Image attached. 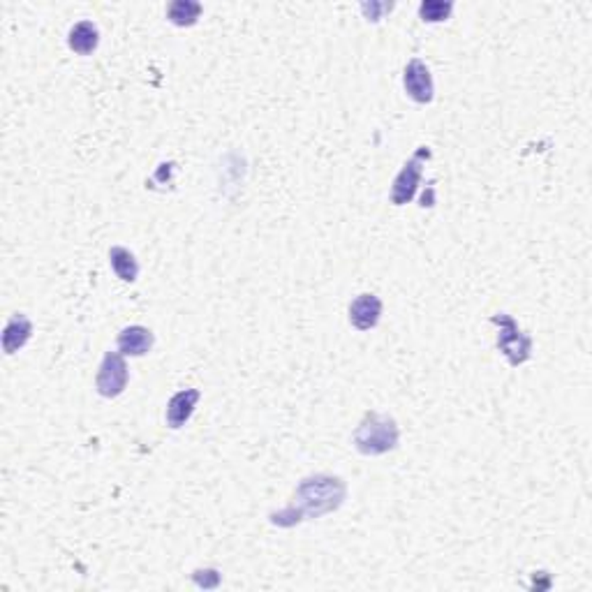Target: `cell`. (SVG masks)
I'll use <instances>...</instances> for the list:
<instances>
[{
	"label": "cell",
	"mask_w": 592,
	"mask_h": 592,
	"mask_svg": "<svg viewBox=\"0 0 592 592\" xmlns=\"http://www.w3.org/2000/svg\"><path fill=\"white\" fill-rule=\"evenodd\" d=\"M345 495H348V486H345L340 476H306L296 486L294 502L290 507H284L283 511H278V514H271V523L273 525H280V528H292V525L306 521V518H320L343 505Z\"/></svg>",
	"instance_id": "6da1fadb"
},
{
	"label": "cell",
	"mask_w": 592,
	"mask_h": 592,
	"mask_svg": "<svg viewBox=\"0 0 592 592\" xmlns=\"http://www.w3.org/2000/svg\"><path fill=\"white\" fill-rule=\"evenodd\" d=\"M401 428L396 419L382 412H366L355 430V447L364 456H382L398 447Z\"/></svg>",
	"instance_id": "7a4b0ae2"
},
{
	"label": "cell",
	"mask_w": 592,
	"mask_h": 592,
	"mask_svg": "<svg viewBox=\"0 0 592 592\" xmlns=\"http://www.w3.org/2000/svg\"><path fill=\"white\" fill-rule=\"evenodd\" d=\"M491 324L500 329L498 332V349L502 352L509 366L518 368L532 356V338L523 332L518 322L507 313H498L491 317Z\"/></svg>",
	"instance_id": "3957f363"
},
{
	"label": "cell",
	"mask_w": 592,
	"mask_h": 592,
	"mask_svg": "<svg viewBox=\"0 0 592 592\" xmlns=\"http://www.w3.org/2000/svg\"><path fill=\"white\" fill-rule=\"evenodd\" d=\"M428 148L419 146V151L403 164V169L394 179V186H391V202L396 206H405V204L412 202L419 190V183H421V174H424V160H428Z\"/></svg>",
	"instance_id": "277c9868"
},
{
	"label": "cell",
	"mask_w": 592,
	"mask_h": 592,
	"mask_svg": "<svg viewBox=\"0 0 592 592\" xmlns=\"http://www.w3.org/2000/svg\"><path fill=\"white\" fill-rule=\"evenodd\" d=\"M128 364L121 352H107L102 364H100L98 378H95V389L102 398H118L128 387Z\"/></svg>",
	"instance_id": "5b68a950"
},
{
	"label": "cell",
	"mask_w": 592,
	"mask_h": 592,
	"mask_svg": "<svg viewBox=\"0 0 592 592\" xmlns=\"http://www.w3.org/2000/svg\"><path fill=\"white\" fill-rule=\"evenodd\" d=\"M403 88H405L407 98L417 102V105H430L436 98V84L430 75L428 65L421 59H412L403 70Z\"/></svg>",
	"instance_id": "8992f818"
},
{
	"label": "cell",
	"mask_w": 592,
	"mask_h": 592,
	"mask_svg": "<svg viewBox=\"0 0 592 592\" xmlns=\"http://www.w3.org/2000/svg\"><path fill=\"white\" fill-rule=\"evenodd\" d=\"M382 320V301L380 296L371 294H359L355 301L349 303V324L359 329V332H371Z\"/></svg>",
	"instance_id": "52a82bcc"
},
{
	"label": "cell",
	"mask_w": 592,
	"mask_h": 592,
	"mask_svg": "<svg viewBox=\"0 0 592 592\" xmlns=\"http://www.w3.org/2000/svg\"><path fill=\"white\" fill-rule=\"evenodd\" d=\"M199 398H202V391L199 389H183L179 394H174L169 398L167 403V412H164V419H167V426L172 430H179L190 421L192 412H195V407H197Z\"/></svg>",
	"instance_id": "ba28073f"
},
{
	"label": "cell",
	"mask_w": 592,
	"mask_h": 592,
	"mask_svg": "<svg viewBox=\"0 0 592 592\" xmlns=\"http://www.w3.org/2000/svg\"><path fill=\"white\" fill-rule=\"evenodd\" d=\"M153 343H156V338H153L151 329H146V326L132 324L125 326L116 338L118 352L123 356H144L151 352Z\"/></svg>",
	"instance_id": "9c48e42d"
},
{
	"label": "cell",
	"mask_w": 592,
	"mask_h": 592,
	"mask_svg": "<svg viewBox=\"0 0 592 592\" xmlns=\"http://www.w3.org/2000/svg\"><path fill=\"white\" fill-rule=\"evenodd\" d=\"M30 336H33V322L21 313L12 315L10 322L5 324V332H3V349H5V355H17L19 349L28 343Z\"/></svg>",
	"instance_id": "30bf717a"
},
{
	"label": "cell",
	"mask_w": 592,
	"mask_h": 592,
	"mask_svg": "<svg viewBox=\"0 0 592 592\" xmlns=\"http://www.w3.org/2000/svg\"><path fill=\"white\" fill-rule=\"evenodd\" d=\"M100 44V30L93 21H79L70 28L68 47L79 56H91Z\"/></svg>",
	"instance_id": "8fae6325"
},
{
	"label": "cell",
	"mask_w": 592,
	"mask_h": 592,
	"mask_svg": "<svg viewBox=\"0 0 592 592\" xmlns=\"http://www.w3.org/2000/svg\"><path fill=\"white\" fill-rule=\"evenodd\" d=\"M204 7L197 0H174L167 7V19L169 24L179 26V28H190L199 21Z\"/></svg>",
	"instance_id": "7c38bea8"
},
{
	"label": "cell",
	"mask_w": 592,
	"mask_h": 592,
	"mask_svg": "<svg viewBox=\"0 0 592 592\" xmlns=\"http://www.w3.org/2000/svg\"><path fill=\"white\" fill-rule=\"evenodd\" d=\"M109 264L123 283H134L137 276H140V261H137V257H134L128 248H123V245H114V248L109 250Z\"/></svg>",
	"instance_id": "4fadbf2b"
},
{
	"label": "cell",
	"mask_w": 592,
	"mask_h": 592,
	"mask_svg": "<svg viewBox=\"0 0 592 592\" xmlns=\"http://www.w3.org/2000/svg\"><path fill=\"white\" fill-rule=\"evenodd\" d=\"M453 12V3L452 0H424L419 5V19L424 24H440V21H447Z\"/></svg>",
	"instance_id": "5bb4252c"
},
{
	"label": "cell",
	"mask_w": 592,
	"mask_h": 592,
	"mask_svg": "<svg viewBox=\"0 0 592 592\" xmlns=\"http://www.w3.org/2000/svg\"><path fill=\"white\" fill-rule=\"evenodd\" d=\"M192 579H195V583H197L199 588H204V590L220 586V572H218V569H197Z\"/></svg>",
	"instance_id": "9a60e30c"
},
{
	"label": "cell",
	"mask_w": 592,
	"mask_h": 592,
	"mask_svg": "<svg viewBox=\"0 0 592 592\" xmlns=\"http://www.w3.org/2000/svg\"><path fill=\"white\" fill-rule=\"evenodd\" d=\"M391 3H364L361 5V12L366 14L368 21H380L384 12H391Z\"/></svg>",
	"instance_id": "2e32d148"
}]
</instances>
